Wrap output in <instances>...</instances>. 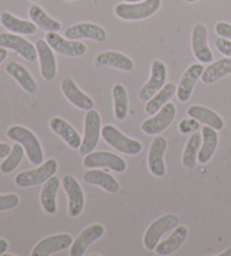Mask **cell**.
<instances>
[{
	"label": "cell",
	"mask_w": 231,
	"mask_h": 256,
	"mask_svg": "<svg viewBox=\"0 0 231 256\" xmlns=\"http://www.w3.org/2000/svg\"><path fill=\"white\" fill-rule=\"evenodd\" d=\"M219 256H231V247H229L228 250H226L224 253L219 254Z\"/></svg>",
	"instance_id": "cell-43"
},
{
	"label": "cell",
	"mask_w": 231,
	"mask_h": 256,
	"mask_svg": "<svg viewBox=\"0 0 231 256\" xmlns=\"http://www.w3.org/2000/svg\"><path fill=\"white\" fill-rule=\"evenodd\" d=\"M204 69L206 68L202 64H193L184 72L176 90L177 98L182 103H185L190 98L195 84L201 78Z\"/></svg>",
	"instance_id": "cell-19"
},
{
	"label": "cell",
	"mask_w": 231,
	"mask_h": 256,
	"mask_svg": "<svg viewBox=\"0 0 231 256\" xmlns=\"http://www.w3.org/2000/svg\"><path fill=\"white\" fill-rule=\"evenodd\" d=\"M96 68H113L130 72L134 69V62L128 56L116 51H104L94 59Z\"/></svg>",
	"instance_id": "cell-18"
},
{
	"label": "cell",
	"mask_w": 231,
	"mask_h": 256,
	"mask_svg": "<svg viewBox=\"0 0 231 256\" xmlns=\"http://www.w3.org/2000/svg\"><path fill=\"white\" fill-rule=\"evenodd\" d=\"M51 130L54 132L56 136H59L60 138L64 141V142L72 149H79L82 146V136L74 130V126H71L70 123L64 120L62 118L56 116L50 120Z\"/></svg>",
	"instance_id": "cell-22"
},
{
	"label": "cell",
	"mask_w": 231,
	"mask_h": 256,
	"mask_svg": "<svg viewBox=\"0 0 231 256\" xmlns=\"http://www.w3.org/2000/svg\"><path fill=\"white\" fill-rule=\"evenodd\" d=\"M102 136V118L100 113L94 108L87 111L84 120V138L79 152L88 155L94 152Z\"/></svg>",
	"instance_id": "cell-5"
},
{
	"label": "cell",
	"mask_w": 231,
	"mask_h": 256,
	"mask_svg": "<svg viewBox=\"0 0 231 256\" xmlns=\"http://www.w3.org/2000/svg\"><path fill=\"white\" fill-rule=\"evenodd\" d=\"M190 46L195 59L202 64H210L213 61V54L208 48V28L204 24H196L192 30Z\"/></svg>",
	"instance_id": "cell-15"
},
{
	"label": "cell",
	"mask_w": 231,
	"mask_h": 256,
	"mask_svg": "<svg viewBox=\"0 0 231 256\" xmlns=\"http://www.w3.org/2000/svg\"><path fill=\"white\" fill-rule=\"evenodd\" d=\"M228 74H231V58L226 56L208 66L202 74L201 80L206 85H212Z\"/></svg>",
	"instance_id": "cell-30"
},
{
	"label": "cell",
	"mask_w": 231,
	"mask_h": 256,
	"mask_svg": "<svg viewBox=\"0 0 231 256\" xmlns=\"http://www.w3.org/2000/svg\"><path fill=\"white\" fill-rule=\"evenodd\" d=\"M66 2H74V0H66Z\"/></svg>",
	"instance_id": "cell-46"
},
{
	"label": "cell",
	"mask_w": 231,
	"mask_h": 256,
	"mask_svg": "<svg viewBox=\"0 0 231 256\" xmlns=\"http://www.w3.org/2000/svg\"><path fill=\"white\" fill-rule=\"evenodd\" d=\"M12 150V146L6 142H0V160H4L10 155Z\"/></svg>",
	"instance_id": "cell-40"
},
{
	"label": "cell",
	"mask_w": 231,
	"mask_h": 256,
	"mask_svg": "<svg viewBox=\"0 0 231 256\" xmlns=\"http://www.w3.org/2000/svg\"><path fill=\"white\" fill-rule=\"evenodd\" d=\"M62 185L68 196V214L71 218H77L82 214L85 206V194L82 185L72 175L64 176Z\"/></svg>",
	"instance_id": "cell-11"
},
{
	"label": "cell",
	"mask_w": 231,
	"mask_h": 256,
	"mask_svg": "<svg viewBox=\"0 0 231 256\" xmlns=\"http://www.w3.org/2000/svg\"><path fill=\"white\" fill-rule=\"evenodd\" d=\"M105 234V228L103 224H94L92 226H88L84 229L76 240L72 242L70 246L69 254L70 256H82L86 254L87 250L90 248L92 244H94L96 240Z\"/></svg>",
	"instance_id": "cell-16"
},
{
	"label": "cell",
	"mask_w": 231,
	"mask_h": 256,
	"mask_svg": "<svg viewBox=\"0 0 231 256\" xmlns=\"http://www.w3.org/2000/svg\"><path fill=\"white\" fill-rule=\"evenodd\" d=\"M168 147L167 139L162 136H158L152 140L148 152L149 172L156 178H164L166 175V166L164 162V156Z\"/></svg>",
	"instance_id": "cell-13"
},
{
	"label": "cell",
	"mask_w": 231,
	"mask_h": 256,
	"mask_svg": "<svg viewBox=\"0 0 231 256\" xmlns=\"http://www.w3.org/2000/svg\"><path fill=\"white\" fill-rule=\"evenodd\" d=\"M7 56H8V50H7V48L0 46V64H2L4 61L7 59Z\"/></svg>",
	"instance_id": "cell-42"
},
{
	"label": "cell",
	"mask_w": 231,
	"mask_h": 256,
	"mask_svg": "<svg viewBox=\"0 0 231 256\" xmlns=\"http://www.w3.org/2000/svg\"><path fill=\"white\" fill-rule=\"evenodd\" d=\"M84 182L90 185L100 186L106 192L115 194L120 191V183L118 180L106 172L100 170H90L84 174Z\"/></svg>",
	"instance_id": "cell-25"
},
{
	"label": "cell",
	"mask_w": 231,
	"mask_h": 256,
	"mask_svg": "<svg viewBox=\"0 0 231 256\" xmlns=\"http://www.w3.org/2000/svg\"><path fill=\"white\" fill-rule=\"evenodd\" d=\"M113 104H114V116L118 121H124L128 112V92L122 84L114 85L112 90Z\"/></svg>",
	"instance_id": "cell-34"
},
{
	"label": "cell",
	"mask_w": 231,
	"mask_h": 256,
	"mask_svg": "<svg viewBox=\"0 0 231 256\" xmlns=\"http://www.w3.org/2000/svg\"><path fill=\"white\" fill-rule=\"evenodd\" d=\"M7 136L18 142L25 150L28 160L33 165H41L44 160L42 146L32 131L22 126H12L7 130Z\"/></svg>",
	"instance_id": "cell-1"
},
{
	"label": "cell",
	"mask_w": 231,
	"mask_h": 256,
	"mask_svg": "<svg viewBox=\"0 0 231 256\" xmlns=\"http://www.w3.org/2000/svg\"><path fill=\"white\" fill-rule=\"evenodd\" d=\"M162 6V0H144L139 2H124L115 6L114 12L120 20H141L156 14Z\"/></svg>",
	"instance_id": "cell-2"
},
{
	"label": "cell",
	"mask_w": 231,
	"mask_h": 256,
	"mask_svg": "<svg viewBox=\"0 0 231 256\" xmlns=\"http://www.w3.org/2000/svg\"><path fill=\"white\" fill-rule=\"evenodd\" d=\"M0 24L10 33L23 34V35H33L36 33L38 26L33 22L17 18L10 12H4L0 15Z\"/></svg>",
	"instance_id": "cell-28"
},
{
	"label": "cell",
	"mask_w": 231,
	"mask_h": 256,
	"mask_svg": "<svg viewBox=\"0 0 231 256\" xmlns=\"http://www.w3.org/2000/svg\"><path fill=\"white\" fill-rule=\"evenodd\" d=\"M40 60L41 76L46 82H51L56 76V61L52 48L44 40L40 38L35 43Z\"/></svg>",
	"instance_id": "cell-20"
},
{
	"label": "cell",
	"mask_w": 231,
	"mask_h": 256,
	"mask_svg": "<svg viewBox=\"0 0 231 256\" xmlns=\"http://www.w3.org/2000/svg\"><path fill=\"white\" fill-rule=\"evenodd\" d=\"M180 224V218L176 214H168L158 218L150 224L144 232V245L148 250H154L162 237Z\"/></svg>",
	"instance_id": "cell-4"
},
{
	"label": "cell",
	"mask_w": 231,
	"mask_h": 256,
	"mask_svg": "<svg viewBox=\"0 0 231 256\" xmlns=\"http://www.w3.org/2000/svg\"><path fill=\"white\" fill-rule=\"evenodd\" d=\"M198 2V0H186V2H188V4H193V2Z\"/></svg>",
	"instance_id": "cell-45"
},
{
	"label": "cell",
	"mask_w": 231,
	"mask_h": 256,
	"mask_svg": "<svg viewBox=\"0 0 231 256\" xmlns=\"http://www.w3.org/2000/svg\"><path fill=\"white\" fill-rule=\"evenodd\" d=\"M30 2H38V0H30Z\"/></svg>",
	"instance_id": "cell-47"
},
{
	"label": "cell",
	"mask_w": 231,
	"mask_h": 256,
	"mask_svg": "<svg viewBox=\"0 0 231 256\" xmlns=\"http://www.w3.org/2000/svg\"><path fill=\"white\" fill-rule=\"evenodd\" d=\"M58 166H59L58 162L54 158H51L38 168L22 172V173L17 174L15 178V184L18 188H26L46 183L48 178L56 175L58 172Z\"/></svg>",
	"instance_id": "cell-6"
},
{
	"label": "cell",
	"mask_w": 231,
	"mask_h": 256,
	"mask_svg": "<svg viewBox=\"0 0 231 256\" xmlns=\"http://www.w3.org/2000/svg\"><path fill=\"white\" fill-rule=\"evenodd\" d=\"M28 15L33 23L43 30L58 33L61 30L60 22H58L56 20L52 18L51 16H48L40 6H36V5L30 6L28 10Z\"/></svg>",
	"instance_id": "cell-33"
},
{
	"label": "cell",
	"mask_w": 231,
	"mask_h": 256,
	"mask_svg": "<svg viewBox=\"0 0 231 256\" xmlns=\"http://www.w3.org/2000/svg\"><path fill=\"white\" fill-rule=\"evenodd\" d=\"M0 46L16 52L28 62H35L38 58L36 46L30 43L28 40L14 33L0 34Z\"/></svg>",
	"instance_id": "cell-9"
},
{
	"label": "cell",
	"mask_w": 231,
	"mask_h": 256,
	"mask_svg": "<svg viewBox=\"0 0 231 256\" xmlns=\"http://www.w3.org/2000/svg\"><path fill=\"white\" fill-rule=\"evenodd\" d=\"M5 70L12 78L15 79L17 84L26 92H28V94H35L38 92V82H35L34 77L23 64L16 62V61H12V62L7 64Z\"/></svg>",
	"instance_id": "cell-24"
},
{
	"label": "cell",
	"mask_w": 231,
	"mask_h": 256,
	"mask_svg": "<svg viewBox=\"0 0 231 256\" xmlns=\"http://www.w3.org/2000/svg\"><path fill=\"white\" fill-rule=\"evenodd\" d=\"M167 79V67L160 60H154L151 64V74L144 87L139 92V98L141 102H148L151 97L165 86Z\"/></svg>",
	"instance_id": "cell-10"
},
{
	"label": "cell",
	"mask_w": 231,
	"mask_h": 256,
	"mask_svg": "<svg viewBox=\"0 0 231 256\" xmlns=\"http://www.w3.org/2000/svg\"><path fill=\"white\" fill-rule=\"evenodd\" d=\"M177 87L174 82H167L165 84L160 90H159L156 95H154L151 98L146 102L144 106V112L146 116H154V114L160 111L162 106L170 100V98L176 92Z\"/></svg>",
	"instance_id": "cell-31"
},
{
	"label": "cell",
	"mask_w": 231,
	"mask_h": 256,
	"mask_svg": "<svg viewBox=\"0 0 231 256\" xmlns=\"http://www.w3.org/2000/svg\"><path fill=\"white\" fill-rule=\"evenodd\" d=\"M61 90L66 96V98L74 106L80 108L82 111H90V110L94 108L95 103L92 97L82 92L80 88L76 85L74 79H71L70 77H66L62 80Z\"/></svg>",
	"instance_id": "cell-21"
},
{
	"label": "cell",
	"mask_w": 231,
	"mask_h": 256,
	"mask_svg": "<svg viewBox=\"0 0 231 256\" xmlns=\"http://www.w3.org/2000/svg\"><path fill=\"white\" fill-rule=\"evenodd\" d=\"M188 236V228L183 224H178L170 236H168L166 240L159 242V244L156 247V253L162 256H168L174 254L175 252L178 250L182 245L184 244L186 238Z\"/></svg>",
	"instance_id": "cell-23"
},
{
	"label": "cell",
	"mask_w": 231,
	"mask_h": 256,
	"mask_svg": "<svg viewBox=\"0 0 231 256\" xmlns=\"http://www.w3.org/2000/svg\"><path fill=\"white\" fill-rule=\"evenodd\" d=\"M60 178L54 175L51 178H48L42 188L40 200H41V206L43 210L48 214H56V194L60 188Z\"/></svg>",
	"instance_id": "cell-26"
},
{
	"label": "cell",
	"mask_w": 231,
	"mask_h": 256,
	"mask_svg": "<svg viewBox=\"0 0 231 256\" xmlns=\"http://www.w3.org/2000/svg\"><path fill=\"white\" fill-rule=\"evenodd\" d=\"M216 33L221 38H224L231 41V24L226 22H219L214 28Z\"/></svg>",
	"instance_id": "cell-39"
},
{
	"label": "cell",
	"mask_w": 231,
	"mask_h": 256,
	"mask_svg": "<svg viewBox=\"0 0 231 256\" xmlns=\"http://www.w3.org/2000/svg\"><path fill=\"white\" fill-rule=\"evenodd\" d=\"M202 144V134L198 131H195L190 136L188 142H186L183 157H182V165L185 170H194L195 166L198 162V150Z\"/></svg>",
	"instance_id": "cell-32"
},
{
	"label": "cell",
	"mask_w": 231,
	"mask_h": 256,
	"mask_svg": "<svg viewBox=\"0 0 231 256\" xmlns=\"http://www.w3.org/2000/svg\"><path fill=\"white\" fill-rule=\"evenodd\" d=\"M177 113L176 105L172 102L162 106L160 111L154 114V116L146 118L141 123V130L146 136H156L162 134L166 129L170 128V126L175 120Z\"/></svg>",
	"instance_id": "cell-7"
},
{
	"label": "cell",
	"mask_w": 231,
	"mask_h": 256,
	"mask_svg": "<svg viewBox=\"0 0 231 256\" xmlns=\"http://www.w3.org/2000/svg\"><path fill=\"white\" fill-rule=\"evenodd\" d=\"M72 236L70 234H58L43 238L40 240L33 250L30 252L32 256H50L56 252L69 248L72 244Z\"/></svg>",
	"instance_id": "cell-14"
},
{
	"label": "cell",
	"mask_w": 231,
	"mask_h": 256,
	"mask_svg": "<svg viewBox=\"0 0 231 256\" xmlns=\"http://www.w3.org/2000/svg\"><path fill=\"white\" fill-rule=\"evenodd\" d=\"M64 38L78 41L82 38L92 40L95 42H105L108 38L106 30L94 23H78L69 26L64 30Z\"/></svg>",
	"instance_id": "cell-17"
},
{
	"label": "cell",
	"mask_w": 231,
	"mask_h": 256,
	"mask_svg": "<svg viewBox=\"0 0 231 256\" xmlns=\"http://www.w3.org/2000/svg\"><path fill=\"white\" fill-rule=\"evenodd\" d=\"M46 41L52 48L53 51L64 56L77 58V56H85L87 52L86 44L62 38L56 32H48L46 35Z\"/></svg>",
	"instance_id": "cell-12"
},
{
	"label": "cell",
	"mask_w": 231,
	"mask_h": 256,
	"mask_svg": "<svg viewBox=\"0 0 231 256\" xmlns=\"http://www.w3.org/2000/svg\"><path fill=\"white\" fill-rule=\"evenodd\" d=\"M188 116L195 118L203 124L213 128L216 131L222 130L224 126V122L219 114L212 111L211 108L202 106V105H192L188 110Z\"/></svg>",
	"instance_id": "cell-29"
},
{
	"label": "cell",
	"mask_w": 231,
	"mask_h": 256,
	"mask_svg": "<svg viewBox=\"0 0 231 256\" xmlns=\"http://www.w3.org/2000/svg\"><path fill=\"white\" fill-rule=\"evenodd\" d=\"M25 150L23 148V146L18 142L14 144V146L12 147L10 155L5 158V160H4L2 164H0V172L4 174L12 173V172L20 166L22 160H23Z\"/></svg>",
	"instance_id": "cell-35"
},
{
	"label": "cell",
	"mask_w": 231,
	"mask_h": 256,
	"mask_svg": "<svg viewBox=\"0 0 231 256\" xmlns=\"http://www.w3.org/2000/svg\"><path fill=\"white\" fill-rule=\"evenodd\" d=\"M218 144H219V136L216 130L208 126H204L202 128V144L198 155L200 164H206L211 160L218 148Z\"/></svg>",
	"instance_id": "cell-27"
},
{
	"label": "cell",
	"mask_w": 231,
	"mask_h": 256,
	"mask_svg": "<svg viewBox=\"0 0 231 256\" xmlns=\"http://www.w3.org/2000/svg\"><path fill=\"white\" fill-rule=\"evenodd\" d=\"M200 122L198 120H195L193 118H184L180 122L178 129L180 131V134H192V132L198 131L200 129Z\"/></svg>",
	"instance_id": "cell-37"
},
{
	"label": "cell",
	"mask_w": 231,
	"mask_h": 256,
	"mask_svg": "<svg viewBox=\"0 0 231 256\" xmlns=\"http://www.w3.org/2000/svg\"><path fill=\"white\" fill-rule=\"evenodd\" d=\"M102 138L110 147L128 156L139 155L142 150L140 141L128 138L112 124H106L102 128Z\"/></svg>",
	"instance_id": "cell-3"
},
{
	"label": "cell",
	"mask_w": 231,
	"mask_h": 256,
	"mask_svg": "<svg viewBox=\"0 0 231 256\" xmlns=\"http://www.w3.org/2000/svg\"><path fill=\"white\" fill-rule=\"evenodd\" d=\"M84 167L88 170L108 168L116 173H123L126 170V162L122 157L110 152H92L85 156Z\"/></svg>",
	"instance_id": "cell-8"
},
{
	"label": "cell",
	"mask_w": 231,
	"mask_h": 256,
	"mask_svg": "<svg viewBox=\"0 0 231 256\" xmlns=\"http://www.w3.org/2000/svg\"><path fill=\"white\" fill-rule=\"evenodd\" d=\"M20 204V196L17 194H5L0 196V211L15 209Z\"/></svg>",
	"instance_id": "cell-36"
},
{
	"label": "cell",
	"mask_w": 231,
	"mask_h": 256,
	"mask_svg": "<svg viewBox=\"0 0 231 256\" xmlns=\"http://www.w3.org/2000/svg\"><path fill=\"white\" fill-rule=\"evenodd\" d=\"M8 250V242L6 240L0 238V255L5 254Z\"/></svg>",
	"instance_id": "cell-41"
},
{
	"label": "cell",
	"mask_w": 231,
	"mask_h": 256,
	"mask_svg": "<svg viewBox=\"0 0 231 256\" xmlns=\"http://www.w3.org/2000/svg\"><path fill=\"white\" fill-rule=\"evenodd\" d=\"M126 2H144V0H124Z\"/></svg>",
	"instance_id": "cell-44"
},
{
	"label": "cell",
	"mask_w": 231,
	"mask_h": 256,
	"mask_svg": "<svg viewBox=\"0 0 231 256\" xmlns=\"http://www.w3.org/2000/svg\"><path fill=\"white\" fill-rule=\"evenodd\" d=\"M216 48L221 54L231 58V41L224 38H218L216 40Z\"/></svg>",
	"instance_id": "cell-38"
}]
</instances>
